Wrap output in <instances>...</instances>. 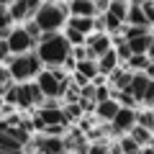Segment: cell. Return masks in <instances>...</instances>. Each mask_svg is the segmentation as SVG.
I'll return each mask as SVG.
<instances>
[{"label": "cell", "instance_id": "1", "mask_svg": "<svg viewBox=\"0 0 154 154\" xmlns=\"http://www.w3.org/2000/svg\"><path fill=\"white\" fill-rule=\"evenodd\" d=\"M69 51H72V46L67 44V38L62 36V33H41L33 54L38 57L41 64H46L49 69H54V67L64 64V59L69 57Z\"/></svg>", "mask_w": 154, "mask_h": 154}, {"label": "cell", "instance_id": "2", "mask_svg": "<svg viewBox=\"0 0 154 154\" xmlns=\"http://www.w3.org/2000/svg\"><path fill=\"white\" fill-rule=\"evenodd\" d=\"M33 23L41 28V33H57L67 23V8L57 5V3H41Z\"/></svg>", "mask_w": 154, "mask_h": 154}, {"label": "cell", "instance_id": "3", "mask_svg": "<svg viewBox=\"0 0 154 154\" xmlns=\"http://www.w3.org/2000/svg\"><path fill=\"white\" fill-rule=\"evenodd\" d=\"M67 85H69V77H67L59 67H54V69H41V72L36 75V88L41 90L44 98L57 100V98L67 90Z\"/></svg>", "mask_w": 154, "mask_h": 154}, {"label": "cell", "instance_id": "4", "mask_svg": "<svg viewBox=\"0 0 154 154\" xmlns=\"http://www.w3.org/2000/svg\"><path fill=\"white\" fill-rule=\"evenodd\" d=\"M38 72H41V62H38V57L31 54V51H26V54H16L11 59V69H8V75H11V80L28 82V80L36 77Z\"/></svg>", "mask_w": 154, "mask_h": 154}, {"label": "cell", "instance_id": "5", "mask_svg": "<svg viewBox=\"0 0 154 154\" xmlns=\"http://www.w3.org/2000/svg\"><path fill=\"white\" fill-rule=\"evenodd\" d=\"M5 44H8V51H11V54H26L28 49L36 46V41H33L23 28H13V31H8Z\"/></svg>", "mask_w": 154, "mask_h": 154}, {"label": "cell", "instance_id": "6", "mask_svg": "<svg viewBox=\"0 0 154 154\" xmlns=\"http://www.w3.org/2000/svg\"><path fill=\"white\" fill-rule=\"evenodd\" d=\"M18 98H16V105H21V108H31V105H41L44 103V95H41V90L36 88V85L31 82H21L18 85Z\"/></svg>", "mask_w": 154, "mask_h": 154}, {"label": "cell", "instance_id": "7", "mask_svg": "<svg viewBox=\"0 0 154 154\" xmlns=\"http://www.w3.org/2000/svg\"><path fill=\"white\" fill-rule=\"evenodd\" d=\"M149 85H152V77H149L146 72H131V82H128V88L123 90V93H128L136 103H141V98L146 95Z\"/></svg>", "mask_w": 154, "mask_h": 154}, {"label": "cell", "instance_id": "8", "mask_svg": "<svg viewBox=\"0 0 154 154\" xmlns=\"http://www.w3.org/2000/svg\"><path fill=\"white\" fill-rule=\"evenodd\" d=\"M110 46H113V41H110V36L108 33H90L88 36V46H85V49H88V59H98L100 54H105V51L110 49Z\"/></svg>", "mask_w": 154, "mask_h": 154}, {"label": "cell", "instance_id": "9", "mask_svg": "<svg viewBox=\"0 0 154 154\" xmlns=\"http://www.w3.org/2000/svg\"><path fill=\"white\" fill-rule=\"evenodd\" d=\"M136 123V110L134 108H118L116 116L110 118V128L118 134H128V128Z\"/></svg>", "mask_w": 154, "mask_h": 154}, {"label": "cell", "instance_id": "10", "mask_svg": "<svg viewBox=\"0 0 154 154\" xmlns=\"http://www.w3.org/2000/svg\"><path fill=\"white\" fill-rule=\"evenodd\" d=\"M36 152L38 154H64V141L62 136H38L36 139Z\"/></svg>", "mask_w": 154, "mask_h": 154}, {"label": "cell", "instance_id": "11", "mask_svg": "<svg viewBox=\"0 0 154 154\" xmlns=\"http://www.w3.org/2000/svg\"><path fill=\"white\" fill-rule=\"evenodd\" d=\"M95 67H98V72H100V75H110L113 69H118V57H116L113 46H110V49L105 51V54H100V57H98Z\"/></svg>", "mask_w": 154, "mask_h": 154}, {"label": "cell", "instance_id": "12", "mask_svg": "<svg viewBox=\"0 0 154 154\" xmlns=\"http://www.w3.org/2000/svg\"><path fill=\"white\" fill-rule=\"evenodd\" d=\"M126 26H141V28H152V23H149V18L144 16V11L139 5H128L126 11Z\"/></svg>", "mask_w": 154, "mask_h": 154}, {"label": "cell", "instance_id": "13", "mask_svg": "<svg viewBox=\"0 0 154 154\" xmlns=\"http://www.w3.org/2000/svg\"><path fill=\"white\" fill-rule=\"evenodd\" d=\"M69 11H72V16H77V18H95L98 16V13H95V5L90 0H72Z\"/></svg>", "mask_w": 154, "mask_h": 154}, {"label": "cell", "instance_id": "14", "mask_svg": "<svg viewBox=\"0 0 154 154\" xmlns=\"http://www.w3.org/2000/svg\"><path fill=\"white\" fill-rule=\"evenodd\" d=\"M128 51L131 54H149L152 51V33H144V36L139 38H131V41H126Z\"/></svg>", "mask_w": 154, "mask_h": 154}, {"label": "cell", "instance_id": "15", "mask_svg": "<svg viewBox=\"0 0 154 154\" xmlns=\"http://www.w3.org/2000/svg\"><path fill=\"white\" fill-rule=\"evenodd\" d=\"M75 75L85 77L88 82H93L95 77H98V67H95L93 59H82V62H75Z\"/></svg>", "mask_w": 154, "mask_h": 154}, {"label": "cell", "instance_id": "16", "mask_svg": "<svg viewBox=\"0 0 154 154\" xmlns=\"http://www.w3.org/2000/svg\"><path fill=\"white\" fill-rule=\"evenodd\" d=\"M67 28H72V31H77V33H82V36H90V33H93V28H95V23H93V18H77V16H72L69 23H67Z\"/></svg>", "mask_w": 154, "mask_h": 154}, {"label": "cell", "instance_id": "17", "mask_svg": "<svg viewBox=\"0 0 154 154\" xmlns=\"http://www.w3.org/2000/svg\"><path fill=\"white\" fill-rule=\"evenodd\" d=\"M121 108V105L116 103L113 98H108V100H103V103H95V113H98V118H103V121H110L116 116V110Z\"/></svg>", "mask_w": 154, "mask_h": 154}, {"label": "cell", "instance_id": "18", "mask_svg": "<svg viewBox=\"0 0 154 154\" xmlns=\"http://www.w3.org/2000/svg\"><path fill=\"white\" fill-rule=\"evenodd\" d=\"M126 62H128V72H146L152 67V57L149 54H131Z\"/></svg>", "mask_w": 154, "mask_h": 154}, {"label": "cell", "instance_id": "19", "mask_svg": "<svg viewBox=\"0 0 154 154\" xmlns=\"http://www.w3.org/2000/svg\"><path fill=\"white\" fill-rule=\"evenodd\" d=\"M0 152H11V154H21L23 152V144H18L16 139L11 136L8 131L0 128Z\"/></svg>", "mask_w": 154, "mask_h": 154}, {"label": "cell", "instance_id": "20", "mask_svg": "<svg viewBox=\"0 0 154 154\" xmlns=\"http://www.w3.org/2000/svg\"><path fill=\"white\" fill-rule=\"evenodd\" d=\"M128 136H131L139 146H152V131H149V128H141V126L134 123V126L128 128Z\"/></svg>", "mask_w": 154, "mask_h": 154}, {"label": "cell", "instance_id": "21", "mask_svg": "<svg viewBox=\"0 0 154 154\" xmlns=\"http://www.w3.org/2000/svg\"><path fill=\"white\" fill-rule=\"evenodd\" d=\"M64 141V149H75V152L85 154L88 152V146H85V139H82V131H72L67 139H62Z\"/></svg>", "mask_w": 154, "mask_h": 154}, {"label": "cell", "instance_id": "22", "mask_svg": "<svg viewBox=\"0 0 154 154\" xmlns=\"http://www.w3.org/2000/svg\"><path fill=\"white\" fill-rule=\"evenodd\" d=\"M126 11H128V0H110L108 3V11L105 13H110V16L116 18V21H126Z\"/></svg>", "mask_w": 154, "mask_h": 154}, {"label": "cell", "instance_id": "23", "mask_svg": "<svg viewBox=\"0 0 154 154\" xmlns=\"http://www.w3.org/2000/svg\"><path fill=\"white\" fill-rule=\"evenodd\" d=\"M8 13H11L13 21H21V18H28L31 16V11H28V0H13L11 8H8Z\"/></svg>", "mask_w": 154, "mask_h": 154}, {"label": "cell", "instance_id": "24", "mask_svg": "<svg viewBox=\"0 0 154 154\" xmlns=\"http://www.w3.org/2000/svg\"><path fill=\"white\" fill-rule=\"evenodd\" d=\"M136 126H141V128H149V131L154 128V116H152V110H149V108H144V110H136Z\"/></svg>", "mask_w": 154, "mask_h": 154}, {"label": "cell", "instance_id": "25", "mask_svg": "<svg viewBox=\"0 0 154 154\" xmlns=\"http://www.w3.org/2000/svg\"><path fill=\"white\" fill-rule=\"evenodd\" d=\"M118 149H121V154H139V152H141V146H139L131 136H123L121 144H118Z\"/></svg>", "mask_w": 154, "mask_h": 154}, {"label": "cell", "instance_id": "26", "mask_svg": "<svg viewBox=\"0 0 154 154\" xmlns=\"http://www.w3.org/2000/svg\"><path fill=\"white\" fill-rule=\"evenodd\" d=\"M11 13H8V8L0 3V31H3V36H8V26H11Z\"/></svg>", "mask_w": 154, "mask_h": 154}, {"label": "cell", "instance_id": "27", "mask_svg": "<svg viewBox=\"0 0 154 154\" xmlns=\"http://www.w3.org/2000/svg\"><path fill=\"white\" fill-rule=\"evenodd\" d=\"M64 38H67V44H69V46L72 44H75V46H82L85 44V36H82V33H77V31H72V28H67V36Z\"/></svg>", "mask_w": 154, "mask_h": 154}, {"label": "cell", "instance_id": "28", "mask_svg": "<svg viewBox=\"0 0 154 154\" xmlns=\"http://www.w3.org/2000/svg\"><path fill=\"white\" fill-rule=\"evenodd\" d=\"M62 113H64V118H80V116H82V108H80L77 103H69Z\"/></svg>", "mask_w": 154, "mask_h": 154}, {"label": "cell", "instance_id": "29", "mask_svg": "<svg viewBox=\"0 0 154 154\" xmlns=\"http://www.w3.org/2000/svg\"><path fill=\"white\" fill-rule=\"evenodd\" d=\"M23 31H26L28 36L33 38V41H36V38H41V28H38V26H36L33 21H31V23H26V26H23Z\"/></svg>", "mask_w": 154, "mask_h": 154}, {"label": "cell", "instance_id": "30", "mask_svg": "<svg viewBox=\"0 0 154 154\" xmlns=\"http://www.w3.org/2000/svg\"><path fill=\"white\" fill-rule=\"evenodd\" d=\"M93 98H95V103H103V100L110 98V90H108V88H95V95H93Z\"/></svg>", "mask_w": 154, "mask_h": 154}, {"label": "cell", "instance_id": "31", "mask_svg": "<svg viewBox=\"0 0 154 154\" xmlns=\"http://www.w3.org/2000/svg\"><path fill=\"white\" fill-rule=\"evenodd\" d=\"M85 154H108V146H105V144H93Z\"/></svg>", "mask_w": 154, "mask_h": 154}, {"label": "cell", "instance_id": "32", "mask_svg": "<svg viewBox=\"0 0 154 154\" xmlns=\"http://www.w3.org/2000/svg\"><path fill=\"white\" fill-rule=\"evenodd\" d=\"M11 57V51H8V44H5V38H0V62L8 59Z\"/></svg>", "mask_w": 154, "mask_h": 154}, {"label": "cell", "instance_id": "33", "mask_svg": "<svg viewBox=\"0 0 154 154\" xmlns=\"http://www.w3.org/2000/svg\"><path fill=\"white\" fill-rule=\"evenodd\" d=\"M8 82H11V75H8V69L0 67V90H3V85H8Z\"/></svg>", "mask_w": 154, "mask_h": 154}, {"label": "cell", "instance_id": "34", "mask_svg": "<svg viewBox=\"0 0 154 154\" xmlns=\"http://www.w3.org/2000/svg\"><path fill=\"white\" fill-rule=\"evenodd\" d=\"M75 57H77V62L88 59V49H85V46H77V49H75Z\"/></svg>", "mask_w": 154, "mask_h": 154}, {"label": "cell", "instance_id": "35", "mask_svg": "<svg viewBox=\"0 0 154 154\" xmlns=\"http://www.w3.org/2000/svg\"><path fill=\"white\" fill-rule=\"evenodd\" d=\"M0 108H3V98H0Z\"/></svg>", "mask_w": 154, "mask_h": 154}, {"label": "cell", "instance_id": "36", "mask_svg": "<svg viewBox=\"0 0 154 154\" xmlns=\"http://www.w3.org/2000/svg\"><path fill=\"white\" fill-rule=\"evenodd\" d=\"M90 3H95V0H90Z\"/></svg>", "mask_w": 154, "mask_h": 154}, {"label": "cell", "instance_id": "37", "mask_svg": "<svg viewBox=\"0 0 154 154\" xmlns=\"http://www.w3.org/2000/svg\"><path fill=\"white\" fill-rule=\"evenodd\" d=\"M0 33H3V31H0ZM3 38H5V36H3Z\"/></svg>", "mask_w": 154, "mask_h": 154}]
</instances>
